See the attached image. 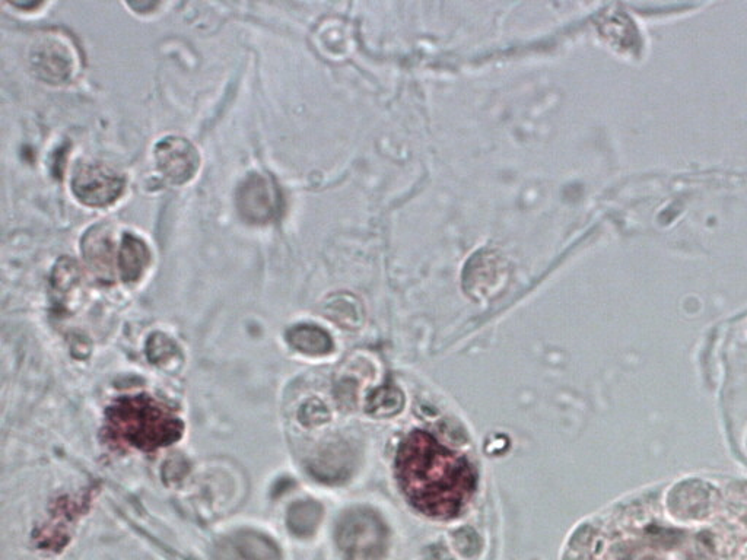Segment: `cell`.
Wrapping results in <instances>:
<instances>
[{
    "mask_svg": "<svg viewBox=\"0 0 747 560\" xmlns=\"http://www.w3.org/2000/svg\"><path fill=\"white\" fill-rule=\"evenodd\" d=\"M396 473L410 504L438 520L457 517L475 492L469 461L424 431H413L403 439Z\"/></svg>",
    "mask_w": 747,
    "mask_h": 560,
    "instance_id": "cell-1",
    "label": "cell"
},
{
    "mask_svg": "<svg viewBox=\"0 0 747 560\" xmlns=\"http://www.w3.org/2000/svg\"><path fill=\"white\" fill-rule=\"evenodd\" d=\"M106 419L108 437L143 451L167 447L183 434V423L173 410L145 394L117 400L108 407Z\"/></svg>",
    "mask_w": 747,
    "mask_h": 560,
    "instance_id": "cell-2",
    "label": "cell"
},
{
    "mask_svg": "<svg viewBox=\"0 0 747 560\" xmlns=\"http://www.w3.org/2000/svg\"><path fill=\"white\" fill-rule=\"evenodd\" d=\"M336 542L349 559L380 560L389 544V530L370 509H352L340 518Z\"/></svg>",
    "mask_w": 747,
    "mask_h": 560,
    "instance_id": "cell-3",
    "label": "cell"
},
{
    "mask_svg": "<svg viewBox=\"0 0 747 560\" xmlns=\"http://www.w3.org/2000/svg\"><path fill=\"white\" fill-rule=\"evenodd\" d=\"M235 205L244 221L253 225H266L281 216L284 199L272 175L250 174L238 186Z\"/></svg>",
    "mask_w": 747,
    "mask_h": 560,
    "instance_id": "cell-4",
    "label": "cell"
},
{
    "mask_svg": "<svg viewBox=\"0 0 747 560\" xmlns=\"http://www.w3.org/2000/svg\"><path fill=\"white\" fill-rule=\"evenodd\" d=\"M79 54L71 38L46 34L31 49V66L38 78L50 84L71 81L78 69Z\"/></svg>",
    "mask_w": 747,
    "mask_h": 560,
    "instance_id": "cell-5",
    "label": "cell"
},
{
    "mask_svg": "<svg viewBox=\"0 0 747 560\" xmlns=\"http://www.w3.org/2000/svg\"><path fill=\"white\" fill-rule=\"evenodd\" d=\"M72 193L89 208L113 205L125 190V180L113 168L101 162H84L72 177Z\"/></svg>",
    "mask_w": 747,
    "mask_h": 560,
    "instance_id": "cell-6",
    "label": "cell"
},
{
    "mask_svg": "<svg viewBox=\"0 0 747 560\" xmlns=\"http://www.w3.org/2000/svg\"><path fill=\"white\" fill-rule=\"evenodd\" d=\"M158 170L173 184H186L200 167L199 152L190 140L168 136L155 146Z\"/></svg>",
    "mask_w": 747,
    "mask_h": 560,
    "instance_id": "cell-7",
    "label": "cell"
},
{
    "mask_svg": "<svg viewBox=\"0 0 747 560\" xmlns=\"http://www.w3.org/2000/svg\"><path fill=\"white\" fill-rule=\"evenodd\" d=\"M216 560H282L281 550L270 537L243 530L225 537L215 547Z\"/></svg>",
    "mask_w": 747,
    "mask_h": 560,
    "instance_id": "cell-8",
    "label": "cell"
},
{
    "mask_svg": "<svg viewBox=\"0 0 747 560\" xmlns=\"http://www.w3.org/2000/svg\"><path fill=\"white\" fill-rule=\"evenodd\" d=\"M81 251L85 262L98 278L106 280L113 278L119 248L116 250L110 225L98 224L89 228L82 238Z\"/></svg>",
    "mask_w": 747,
    "mask_h": 560,
    "instance_id": "cell-9",
    "label": "cell"
},
{
    "mask_svg": "<svg viewBox=\"0 0 747 560\" xmlns=\"http://www.w3.org/2000/svg\"><path fill=\"white\" fill-rule=\"evenodd\" d=\"M151 263V250L138 235L125 232L117 254L120 279L126 283L138 282Z\"/></svg>",
    "mask_w": 747,
    "mask_h": 560,
    "instance_id": "cell-10",
    "label": "cell"
},
{
    "mask_svg": "<svg viewBox=\"0 0 747 560\" xmlns=\"http://www.w3.org/2000/svg\"><path fill=\"white\" fill-rule=\"evenodd\" d=\"M505 275V266L501 257L494 251H481L470 259L466 266V283H472V291L476 294H488L491 286H497Z\"/></svg>",
    "mask_w": 747,
    "mask_h": 560,
    "instance_id": "cell-11",
    "label": "cell"
},
{
    "mask_svg": "<svg viewBox=\"0 0 747 560\" xmlns=\"http://www.w3.org/2000/svg\"><path fill=\"white\" fill-rule=\"evenodd\" d=\"M291 348L308 356H324L333 350V340L326 330L313 324H298L286 332Z\"/></svg>",
    "mask_w": 747,
    "mask_h": 560,
    "instance_id": "cell-12",
    "label": "cell"
},
{
    "mask_svg": "<svg viewBox=\"0 0 747 560\" xmlns=\"http://www.w3.org/2000/svg\"><path fill=\"white\" fill-rule=\"evenodd\" d=\"M323 508L316 501H300L292 505L288 512V528L297 537H310L316 533Z\"/></svg>",
    "mask_w": 747,
    "mask_h": 560,
    "instance_id": "cell-13",
    "label": "cell"
},
{
    "mask_svg": "<svg viewBox=\"0 0 747 560\" xmlns=\"http://www.w3.org/2000/svg\"><path fill=\"white\" fill-rule=\"evenodd\" d=\"M79 280H81V272L76 262L68 257H63L57 262L52 276L53 294L57 297V304L68 298V292L75 291Z\"/></svg>",
    "mask_w": 747,
    "mask_h": 560,
    "instance_id": "cell-14",
    "label": "cell"
},
{
    "mask_svg": "<svg viewBox=\"0 0 747 560\" xmlns=\"http://www.w3.org/2000/svg\"><path fill=\"white\" fill-rule=\"evenodd\" d=\"M403 403H405V399L397 388H378L368 400L367 412L377 416V418H387V416L399 413L402 410Z\"/></svg>",
    "mask_w": 747,
    "mask_h": 560,
    "instance_id": "cell-15",
    "label": "cell"
},
{
    "mask_svg": "<svg viewBox=\"0 0 747 560\" xmlns=\"http://www.w3.org/2000/svg\"><path fill=\"white\" fill-rule=\"evenodd\" d=\"M327 308H329V317L338 321L342 326L358 324L362 317L358 301L349 295H340L333 299L332 304H327Z\"/></svg>",
    "mask_w": 747,
    "mask_h": 560,
    "instance_id": "cell-16",
    "label": "cell"
},
{
    "mask_svg": "<svg viewBox=\"0 0 747 560\" xmlns=\"http://www.w3.org/2000/svg\"><path fill=\"white\" fill-rule=\"evenodd\" d=\"M146 352H148L149 361L154 362V364H162V362L174 358L178 349L176 343L170 337L162 333H155L149 337Z\"/></svg>",
    "mask_w": 747,
    "mask_h": 560,
    "instance_id": "cell-17",
    "label": "cell"
},
{
    "mask_svg": "<svg viewBox=\"0 0 747 560\" xmlns=\"http://www.w3.org/2000/svg\"><path fill=\"white\" fill-rule=\"evenodd\" d=\"M454 544L464 556H475L481 550V540L472 528H463L454 534Z\"/></svg>",
    "mask_w": 747,
    "mask_h": 560,
    "instance_id": "cell-18",
    "label": "cell"
},
{
    "mask_svg": "<svg viewBox=\"0 0 747 560\" xmlns=\"http://www.w3.org/2000/svg\"><path fill=\"white\" fill-rule=\"evenodd\" d=\"M303 413H305L303 422L310 423V425H316V423L324 422L327 419L326 409L320 403L317 404V407H310V409H308V406H304Z\"/></svg>",
    "mask_w": 747,
    "mask_h": 560,
    "instance_id": "cell-19",
    "label": "cell"
},
{
    "mask_svg": "<svg viewBox=\"0 0 747 560\" xmlns=\"http://www.w3.org/2000/svg\"><path fill=\"white\" fill-rule=\"evenodd\" d=\"M425 560H453L448 550L443 546H432L427 550Z\"/></svg>",
    "mask_w": 747,
    "mask_h": 560,
    "instance_id": "cell-20",
    "label": "cell"
},
{
    "mask_svg": "<svg viewBox=\"0 0 747 560\" xmlns=\"http://www.w3.org/2000/svg\"><path fill=\"white\" fill-rule=\"evenodd\" d=\"M14 5L18 6V8H21V9H34V8H37V6H40L41 3H38V2H30V3H18V2H14Z\"/></svg>",
    "mask_w": 747,
    "mask_h": 560,
    "instance_id": "cell-21",
    "label": "cell"
}]
</instances>
